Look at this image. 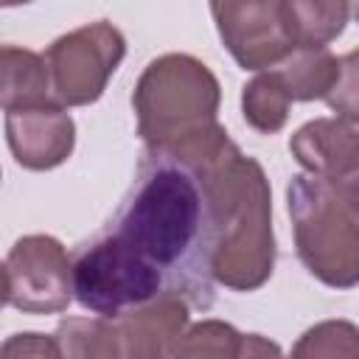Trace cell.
Masks as SVG:
<instances>
[{"mask_svg":"<svg viewBox=\"0 0 359 359\" xmlns=\"http://www.w3.org/2000/svg\"><path fill=\"white\" fill-rule=\"evenodd\" d=\"M25 3H34V0H0V8H14V6H25Z\"/></svg>","mask_w":359,"mask_h":359,"instance_id":"obj_21","label":"cell"},{"mask_svg":"<svg viewBox=\"0 0 359 359\" xmlns=\"http://www.w3.org/2000/svg\"><path fill=\"white\" fill-rule=\"evenodd\" d=\"M210 14L222 45L244 70L275 67L294 50L283 0H210Z\"/></svg>","mask_w":359,"mask_h":359,"instance_id":"obj_9","label":"cell"},{"mask_svg":"<svg viewBox=\"0 0 359 359\" xmlns=\"http://www.w3.org/2000/svg\"><path fill=\"white\" fill-rule=\"evenodd\" d=\"M0 356H48V359H53V356H62V353H59L56 337L28 331V334L8 337L0 345Z\"/></svg>","mask_w":359,"mask_h":359,"instance_id":"obj_19","label":"cell"},{"mask_svg":"<svg viewBox=\"0 0 359 359\" xmlns=\"http://www.w3.org/2000/svg\"><path fill=\"white\" fill-rule=\"evenodd\" d=\"M73 264L59 238L31 233L14 241L6 258L8 303L22 314H59L73 297Z\"/></svg>","mask_w":359,"mask_h":359,"instance_id":"obj_8","label":"cell"},{"mask_svg":"<svg viewBox=\"0 0 359 359\" xmlns=\"http://www.w3.org/2000/svg\"><path fill=\"white\" fill-rule=\"evenodd\" d=\"M348 56H334L328 48H294L283 62L275 65L292 101L328 98L337 87Z\"/></svg>","mask_w":359,"mask_h":359,"instance_id":"obj_13","label":"cell"},{"mask_svg":"<svg viewBox=\"0 0 359 359\" xmlns=\"http://www.w3.org/2000/svg\"><path fill=\"white\" fill-rule=\"evenodd\" d=\"M73 297L81 309L115 317L151 300L163 289V275L115 233L87 247L70 269Z\"/></svg>","mask_w":359,"mask_h":359,"instance_id":"obj_6","label":"cell"},{"mask_svg":"<svg viewBox=\"0 0 359 359\" xmlns=\"http://www.w3.org/2000/svg\"><path fill=\"white\" fill-rule=\"evenodd\" d=\"M53 101L45 56L20 45H0V109Z\"/></svg>","mask_w":359,"mask_h":359,"instance_id":"obj_12","label":"cell"},{"mask_svg":"<svg viewBox=\"0 0 359 359\" xmlns=\"http://www.w3.org/2000/svg\"><path fill=\"white\" fill-rule=\"evenodd\" d=\"M6 140L22 168L50 171L73 154L76 123L56 101L17 107L6 112Z\"/></svg>","mask_w":359,"mask_h":359,"instance_id":"obj_10","label":"cell"},{"mask_svg":"<svg viewBox=\"0 0 359 359\" xmlns=\"http://www.w3.org/2000/svg\"><path fill=\"white\" fill-rule=\"evenodd\" d=\"M123 56L126 36L107 20H95L62 34L45 50L53 101L62 107L95 104Z\"/></svg>","mask_w":359,"mask_h":359,"instance_id":"obj_7","label":"cell"},{"mask_svg":"<svg viewBox=\"0 0 359 359\" xmlns=\"http://www.w3.org/2000/svg\"><path fill=\"white\" fill-rule=\"evenodd\" d=\"M286 205L303 266L325 286L353 289L359 280L356 180L294 174Z\"/></svg>","mask_w":359,"mask_h":359,"instance_id":"obj_4","label":"cell"},{"mask_svg":"<svg viewBox=\"0 0 359 359\" xmlns=\"http://www.w3.org/2000/svg\"><path fill=\"white\" fill-rule=\"evenodd\" d=\"M289 151L309 174L328 180H356L359 135L356 123L345 118H314L303 123L292 135Z\"/></svg>","mask_w":359,"mask_h":359,"instance_id":"obj_11","label":"cell"},{"mask_svg":"<svg viewBox=\"0 0 359 359\" xmlns=\"http://www.w3.org/2000/svg\"><path fill=\"white\" fill-rule=\"evenodd\" d=\"M219 79L191 53L151 59L132 93L143 143L177 157H199L230 140L219 123Z\"/></svg>","mask_w":359,"mask_h":359,"instance_id":"obj_3","label":"cell"},{"mask_svg":"<svg viewBox=\"0 0 359 359\" xmlns=\"http://www.w3.org/2000/svg\"><path fill=\"white\" fill-rule=\"evenodd\" d=\"M289 107H292V95L275 67L258 70V76L250 79L241 90L244 121L261 135L280 132L289 121Z\"/></svg>","mask_w":359,"mask_h":359,"instance_id":"obj_15","label":"cell"},{"mask_svg":"<svg viewBox=\"0 0 359 359\" xmlns=\"http://www.w3.org/2000/svg\"><path fill=\"white\" fill-rule=\"evenodd\" d=\"M247 334L222 320H202L180 334L168 356H216V359H238L244 356Z\"/></svg>","mask_w":359,"mask_h":359,"instance_id":"obj_16","label":"cell"},{"mask_svg":"<svg viewBox=\"0 0 359 359\" xmlns=\"http://www.w3.org/2000/svg\"><path fill=\"white\" fill-rule=\"evenodd\" d=\"M328 107L339 112V118L356 123V53H348L345 70L337 81V87L328 93Z\"/></svg>","mask_w":359,"mask_h":359,"instance_id":"obj_18","label":"cell"},{"mask_svg":"<svg viewBox=\"0 0 359 359\" xmlns=\"http://www.w3.org/2000/svg\"><path fill=\"white\" fill-rule=\"evenodd\" d=\"M224 146V143H222ZM219 146V149H222ZM213 149V151H219ZM146 149L135 185L115 219V236L154 264L174 292L210 303V202L205 160Z\"/></svg>","mask_w":359,"mask_h":359,"instance_id":"obj_1","label":"cell"},{"mask_svg":"<svg viewBox=\"0 0 359 359\" xmlns=\"http://www.w3.org/2000/svg\"><path fill=\"white\" fill-rule=\"evenodd\" d=\"M294 48H328L351 22V0H283Z\"/></svg>","mask_w":359,"mask_h":359,"instance_id":"obj_14","label":"cell"},{"mask_svg":"<svg viewBox=\"0 0 359 359\" xmlns=\"http://www.w3.org/2000/svg\"><path fill=\"white\" fill-rule=\"evenodd\" d=\"M188 328V300L174 292H157L151 300L115 317H67L56 328L62 356L76 359H160L168 356Z\"/></svg>","mask_w":359,"mask_h":359,"instance_id":"obj_5","label":"cell"},{"mask_svg":"<svg viewBox=\"0 0 359 359\" xmlns=\"http://www.w3.org/2000/svg\"><path fill=\"white\" fill-rule=\"evenodd\" d=\"M210 202V280L233 292L261 289L275 269L272 191L261 163L233 140L205 160Z\"/></svg>","mask_w":359,"mask_h":359,"instance_id":"obj_2","label":"cell"},{"mask_svg":"<svg viewBox=\"0 0 359 359\" xmlns=\"http://www.w3.org/2000/svg\"><path fill=\"white\" fill-rule=\"evenodd\" d=\"M356 325L345 320H328L303 334V339L292 348L294 356H356Z\"/></svg>","mask_w":359,"mask_h":359,"instance_id":"obj_17","label":"cell"},{"mask_svg":"<svg viewBox=\"0 0 359 359\" xmlns=\"http://www.w3.org/2000/svg\"><path fill=\"white\" fill-rule=\"evenodd\" d=\"M8 303V272L6 264H0V309Z\"/></svg>","mask_w":359,"mask_h":359,"instance_id":"obj_20","label":"cell"}]
</instances>
